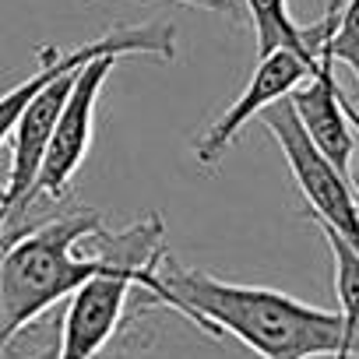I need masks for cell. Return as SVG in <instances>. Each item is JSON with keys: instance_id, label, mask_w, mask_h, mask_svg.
Returning a JSON list of instances; mask_svg holds the SVG:
<instances>
[{"instance_id": "obj_1", "label": "cell", "mask_w": 359, "mask_h": 359, "mask_svg": "<svg viewBox=\"0 0 359 359\" xmlns=\"http://www.w3.org/2000/svg\"><path fill=\"white\" fill-rule=\"evenodd\" d=\"M165 226L158 215L123 233H106L99 212H71L43 219L0 240V341L36 324L50 306L67 299L88 278L116 268H148L165 254Z\"/></svg>"}, {"instance_id": "obj_2", "label": "cell", "mask_w": 359, "mask_h": 359, "mask_svg": "<svg viewBox=\"0 0 359 359\" xmlns=\"http://www.w3.org/2000/svg\"><path fill=\"white\" fill-rule=\"evenodd\" d=\"M144 299L176 310L208 334H229L261 359H320L341 348V313L310 306L268 285H240L187 268L169 250L155 264Z\"/></svg>"}, {"instance_id": "obj_3", "label": "cell", "mask_w": 359, "mask_h": 359, "mask_svg": "<svg viewBox=\"0 0 359 359\" xmlns=\"http://www.w3.org/2000/svg\"><path fill=\"white\" fill-rule=\"evenodd\" d=\"M261 123L275 134L289 169H292V180L299 184L317 226L338 233L355 254H359V198L352 194V184L348 176H341L320 151L317 144L310 141V134L303 130L289 95L264 106L261 113Z\"/></svg>"}, {"instance_id": "obj_4", "label": "cell", "mask_w": 359, "mask_h": 359, "mask_svg": "<svg viewBox=\"0 0 359 359\" xmlns=\"http://www.w3.org/2000/svg\"><path fill=\"white\" fill-rule=\"evenodd\" d=\"M158 261H151L148 268L102 271L88 278L81 289H74L67 296V310L57 327V359H99L123 324L130 289L144 292L155 278Z\"/></svg>"}, {"instance_id": "obj_5", "label": "cell", "mask_w": 359, "mask_h": 359, "mask_svg": "<svg viewBox=\"0 0 359 359\" xmlns=\"http://www.w3.org/2000/svg\"><path fill=\"white\" fill-rule=\"evenodd\" d=\"M120 53H102L95 60H88L85 67H78L74 74V85L67 92V102L57 116V127H53V137L46 144V155H43V165H39V176H36V187H32V201L39 194L60 201L71 187L74 172L81 169L88 148H92V130H95V102H99V92L109 78V71L116 67Z\"/></svg>"}, {"instance_id": "obj_6", "label": "cell", "mask_w": 359, "mask_h": 359, "mask_svg": "<svg viewBox=\"0 0 359 359\" xmlns=\"http://www.w3.org/2000/svg\"><path fill=\"white\" fill-rule=\"evenodd\" d=\"M102 53H120V57L151 53V57H158V60H172V53H176V32H172V25H165V22H151V25L113 29V32H106L102 39H92V43L74 46V50H53V46L39 50V71H36L29 81H22V85H15L11 92L0 95V144L15 134V127H18L22 113L29 109V102H32L53 78H60L64 71L81 67V64L102 57Z\"/></svg>"}, {"instance_id": "obj_7", "label": "cell", "mask_w": 359, "mask_h": 359, "mask_svg": "<svg viewBox=\"0 0 359 359\" xmlns=\"http://www.w3.org/2000/svg\"><path fill=\"white\" fill-rule=\"evenodd\" d=\"M331 25V8H324V36ZM303 130L310 134V141L317 144V151L341 172L348 176V162L355 151V137L352 127L359 130V109L348 106L345 92L334 81V57L327 53L324 39L317 46V67L306 78V85H296L289 95Z\"/></svg>"}, {"instance_id": "obj_8", "label": "cell", "mask_w": 359, "mask_h": 359, "mask_svg": "<svg viewBox=\"0 0 359 359\" xmlns=\"http://www.w3.org/2000/svg\"><path fill=\"white\" fill-rule=\"evenodd\" d=\"M313 67L317 64H310L306 57H299L292 50H275V53L261 57L257 67H254V74H250V81H247V88L240 92V99L198 137V144H194L198 162L205 169H215V162L226 155V148L233 144V137L240 134V127L250 123L264 106L292 95V88L303 85L313 74Z\"/></svg>"}, {"instance_id": "obj_9", "label": "cell", "mask_w": 359, "mask_h": 359, "mask_svg": "<svg viewBox=\"0 0 359 359\" xmlns=\"http://www.w3.org/2000/svg\"><path fill=\"white\" fill-rule=\"evenodd\" d=\"M250 22H254V39H257V60L275 53V50H292L317 64V46L324 39V18L310 29H299L289 15L285 0H243Z\"/></svg>"}, {"instance_id": "obj_10", "label": "cell", "mask_w": 359, "mask_h": 359, "mask_svg": "<svg viewBox=\"0 0 359 359\" xmlns=\"http://www.w3.org/2000/svg\"><path fill=\"white\" fill-rule=\"evenodd\" d=\"M331 8V25L324 36L327 53L334 57V64H345L355 81H359V0H327Z\"/></svg>"}, {"instance_id": "obj_11", "label": "cell", "mask_w": 359, "mask_h": 359, "mask_svg": "<svg viewBox=\"0 0 359 359\" xmlns=\"http://www.w3.org/2000/svg\"><path fill=\"white\" fill-rule=\"evenodd\" d=\"M36 331H39V320L29 324L25 331H18L4 345V359H57V338L36 334Z\"/></svg>"}, {"instance_id": "obj_12", "label": "cell", "mask_w": 359, "mask_h": 359, "mask_svg": "<svg viewBox=\"0 0 359 359\" xmlns=\"http://www.w3.org/2000/svg\"><path fill=\"white\" fill-rule=\"evenodd\" d=\"M172 4H187V8H205V11H219V15H233V0H172Z\"/></svg>"}, {"instance_id": "obj_13", "label": "cell", "mask_w": 359, "mask_h": 359, "mask_svg": "<svg viewBox=\"0 0 359 359\" xmlns=\"http://www.w3.org/2000/svg\"><path fill=\"white\" fill-rule=\"evenodd\" d=\"M0 208L8 212V187H0Z\"/></svg>"}, {"instance_id": "obj_14", "label": "cell", "mask_w": 359, "mask_h": 359, "mask_svg": "<svg viewBox=\"0 0 359 359\" xmlns=\"http://www.w3.org/2000/svg\"><path fill=\"white\" fill-rule=\"evenodd\" d=\"M0 327H4V310H0ZM0 352H4V341H0Z\"/></svg>"}]
</instances>
